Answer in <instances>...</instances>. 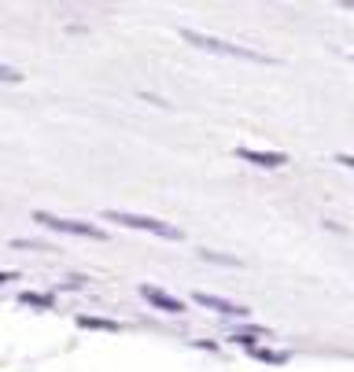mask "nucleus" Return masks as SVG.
Instances as JSON below:
<instances>
[{"label": "nucleus", "mask_w": 354, "mask_h": 372, "mask_svg": "<svg viewBox=\"0 0 354 372\" xmlns=\"http://www.w3.org/2000/svg\"><path fill=\"white\" fill-rule=\"evenodd\" d=\"M266 335H270L266 328H240L233 339H236V343H244V347H255V339H266Z\"/></svg>", "instance_id": "9"}, {"label": "nucleus", "mask_w": 354, "mask_h": 372, "mask_svg": "<svg viewBox=\"0 0 354 372\" xmlns=\"http://www.w3.org/2000/svg\"><path fill=\"white\" fill-rule=\"evenodd\" d=\"M181 37H185L188 45L203 48V52H218V56L248 59V63H273V56H262V52H255V48L233 45V41H222V37H210V34H199V30H181Z\"/></svg>", "instance_id": "2"}, {"label": "nucleus", "mask_w": 354, "mask_h": 372, "mask_svg": "<svg viewBox=\"0 0 354 372\" xmlns=\"http://www.w3.org/2000/svg\"><path fill=\"white\" fill-rule=\"evenodd\" d=\"M199 258L203 262H214V265H236V269H240V258H229V254H218V251H199Z\"/></svg>", "instance_id": "10"}, {"label": "nucleus", "mask_w": 354, "mask_h": 372, "mask_svg": "<svg viewBox=\"0 0 354 372\" xmlns=\"http://www.w3.org/2000/svg\"><path fill=\"white\" fill-rule=\"evenodd\" d=\"M0 81H4V85H19V81H23V70H15V67H8V63H0Z\"/></svg>", "instance_id": "12"}, {"label": "nucleus", "mask_w": 354, "mask_h": 372, "mask_svg": "<svg viewBox=\"0 0 354 372\" xmlns=\"http://www.w3.org/2000/svg\"><path fill=\"white\" fill-rule=\"evenodd\" d=\"M336 163H343V166H351V169H354V155H340Z\"/></svg>", "instance_id": "15"}, {"label": "nucleus", "mask_w": 354, "mask_h": 372, "mask_svg": "<svg viewBox=\"0 0 354 372\" xmlns=\"http://www.w3.org/2000/svg\"><path fill=\"white\" fill-rule=\"evenodd\" d=\"M34 221H41L45 229H56V232H67V236H85V240H107L104 229L89 225V221H78V218H59V214H48V210H34Z\"/></svg>", "instance_id": "3"}, {"label": "nucleus", "mask_w": 354, "mask_h": 372, "mask_svg": "<svg viewBox=\"0 0 354 372\" xmlns=\"http://www.w3.org/2000/svg\"><path fill=\"white\" fill-rule=\"evenodd\" d=\"M104 221H115L122 229H137V232H152V236H163V240H185V232L170 221H159V218H148V214H133V210H104Z\"/></svg>", "instance_id": "1"}, {"label": "nucleus", "mask_w": 354, "mask_h": 372, "mask_svg": "<svg viewBox=\"0 0 354 372\" xmlns=\"http://www.w3.org/2000/svg\"><path fill=\"white\" fill-rule=\"evenodd\" d=\"M85 288V276H70V280H63V291H81Z\"/></svg>", "instance_id": "13"}, {"label": "nucleus", "mask_w": 354, "mask_h": 372, "mask_svg": "<svg viewBox=\"0 0 354 372\" xmlns=\"http://www.w3.org/2000/svg\"><path fill=\"white\" fill-rule=\"evenodd\" d=\"M8 280H19V273H12V269H0V288H4Z\"/></svg>", "instance_id": "14"}, {"label": "nucleus", "mask_w": 354, "mask_h": 372, "mask_svg": "<svg viewBox=\"0 0 354 372\" xmlns=\"http://www.w3.org/2000/svg\"><path fill=\"white\" fill-rule=\"evenodd\" d=\"M19 302H23V306H37V310H52V306H56V299L45 295V291H23V295H19Z\"/></svg>", "instance_id": "8"}, {"label": "nucleus", "mask_w": 354, "mask_h": 372, "mask_svg": "<svg viewBox=\"0 0 354 372\" xmlns=\"http://www.w3.org/2000/svg\"><path fill=\"white\" fill-rule=\"evenodd\" d=\"M251 354L262 358V361H273V365H284V361H288L284 350H262V347H251Z\"/></svg>", "instance_id": "11"}, {"label": "nucleus", "mask_w": 354, "mask_h": 372, "mask_svg": "<svg viewBox=\"0 0 354 372\" xmlns=\"http://www.w3.org/2000/svg\"><path fill=\"white\" fill-rule=\"evenodd\" d=\"M141 295H144L148 306H155V310H163V313H185V302H181L177 295L155 288V284H141Z\"/></svg>", "instance_id": "4"}, {"label": "nucleus", "mask_w": 354, "mask_h": 372, "mask_svg": "<svg viewBox=\"0 0 354 372\" xmlns=\"http://www.w3.org/2000/svg\"><path fill=\"white\" fill-rule=\"evenodd\" d=\"M199 306H207V310H214V313H222V317H248L251 310L248 306H240V302H229V299H222V295H207V291H196L192 295Z\"/></svg>", "instance_id": "5"}, {"label": "nucleus", "mask_w": 354, "mask_h": 372, "mask_svg": "<svg viewBox=\"0 0 354 372\" xmlns=\"http://www.w3.org/2000/svg\"><path fill=\"white\" fill-rule=\"evenodd\" d=\"M78 324L89 332H122V321H111V317H78Z\"/></svg>", "instance_id": "7"}, {"label": "nucleus", "mask_w": 354, "mask_h": 372, "mask_svg": "<svg viewBox=\"0 0 354 372\" xmlns=\"http://www.w3.org/2000/svg\"><path fill=\"white\" fill-rule=\"evenodd\" d=\"M236 158H244L251 166H262V169H281L288 163L284 152H255V147H236Z\"/></svg>", "instance_id": "6"}, {"label": "nucleus", "mask_w": 354, "mask_h": 372, "mask_svg": "<svg viewBox=\"0 0 354 372\" xmlns=\"http://www.w3.org/2000/svg\"><path fill=\"white\" fill-rule=\"evenodd\" d=\"M351 8H354V4H351Z\"/></svg>", "instance_id": "16"}]
</instances>
